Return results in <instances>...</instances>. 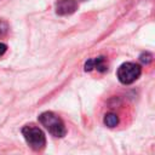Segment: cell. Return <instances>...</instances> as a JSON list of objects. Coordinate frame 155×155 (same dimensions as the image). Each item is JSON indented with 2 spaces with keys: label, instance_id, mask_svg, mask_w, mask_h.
<instances>
[{
  "label": "cell",
  "instance_id": "7",
  "mask_svg": "<svg viewBox=\"0 0 155 155\" xmlns=\"http://www.w3.org/2000/svg\"><path fill=\"white\" fill-rule=\"evenodd\" d=\"M140 61L143 62V63H145V64H148V63H150L151 62V54L150 53H142L140 54Z\"/></svg>",
  "mask_w": 155,
  "mask_h": 155
},
{
  "label": "cell",
  "instance_id": "5",
  "mask_svg": "<svg viewBox=\"0 0 155 155\" xmlns=\"http://www.w3.org/2000/svg\"><path fill=\"white\" fill-rule=\"evenodd\" d=\"M98 70V71H105L108 69V64H107V61L103 56H99V57H96V58H91L86 62L85 64V70L86 71H91V70Z\"/></svg>",
  "mask_w": 155,
  "mask_h": 155
},
{
  "label": "cell",
  "instance_id": "4",
  "mask_svg": "<svg viewBox=\"0 0 155 155\" xmlns=\"http://www.w3.org/2000/svg\"><path fill=\"white\" fill-rule=\"evenodd\" d=\"M54 6H56V12L59 16L71 15L78 10L76 0H57Z\"/></svg>",
  "mask_w": 155,
  "mask_h": 155
},
{
  "label": "cell",
  "instance_id": "2",
  "mask_svg": "<svg viewBox=\"0 0 155 155\" xmlns=\"http://www.w3.org/2000/svg\"><path fill=\"white\" fill-rule=\"evenodd\" d=\"M22 134L25 142L28 143V145L33 148L34 150H41L46 144V138H45L44 132L34 125L24 126L22 128Z\"/></svg>",
  "mask_w": 155,
  "mask_h": 155
},
{
  "label": "cell",
  "instance_id": "1",
  "mask_svg": "<svg viewBox=\"0 0 155 155\" xmlns=\"http://www.w3.org/2000/svg\"><path fill=\"white\" fill-rule=\"evenodd\" d=\"M39 121L41 122V125L54 137H64L67 133L64 122L62 121V119L59 116H57L52 111H44L39 115Z\"/></svg>",
  "mask_w": 155,
  "mask_h": 155
},
{
  "label": "cell",
  "instance_id": "9",
  "mask_svg": "<svg viewBox=\"0 0 155 155\" xmlns=\"http://www.w3.org/2000/svg\"><path fill=\"white\" fill-rule=\"evenodd\" d=\"M6 50H7V46L5 45V44H2V42H0V57L6 52Z\"/></svg>",
  "mask_w": 155,
  "mask_h": 155
},
{
  "label": "cell",
  "instance_id": "3",
  "mask_svg": "<svg viewBox=\"0 0 155 155\" xmlns=\"http://www.w3.org/2000/svg\"><path fill=\"white\" fill-rule=\"evenodd\" d=\"M142 69L138 64L132 62L122 63L117 69V79L124 85H130L134 82L140 76Z\"/></svg>",
  "mask_w": 155,
  "mask_h": 155
},
{
  "label": "cell",
  "instance_id": "8",
  "mask_svg": "<svg viewBox=\"0 0 155 155\" xmlns=\"http://www.w3.org/2000/svg\"><path fill=\"white\" fill-rule=\"evenodd\" d=\"M7 31V24L5 23V22H2V21H0V35H2V34H5Z\"/></svg>",
  "mask_w": 155,
  "mask_h": 155
},
{
  "label": "cell",
  "instance_id": "6",
  "mask_svg": "<svg viewBox=\"0 0 155 155\" xmlns=\"http://www.w3.org/2000/svg\"><path fill=\"white\" fill-rule=\"evenodd\" d=\"M104 124L108 126V127H115L117 126L119 124V117L116 114L114 113H108L105 116H104Z\"/></svg>",
  "mask_w": 155,
  "mask_h": 155
}]
</instances>
